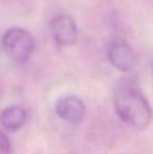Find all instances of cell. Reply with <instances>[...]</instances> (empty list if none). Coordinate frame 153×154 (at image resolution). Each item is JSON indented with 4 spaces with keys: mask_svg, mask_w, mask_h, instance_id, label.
Listing matches in <instances>:
<instances>
[{
    "mask_svg": "<svg viewBox=\"0 0 153 154\" xmlns=\"http://www.w3.org/2000/svg\"><path fill=\"white\" fill-rule=\"evenodd\" d=\"M115 107L123 122L145 129L152 120V109L146 97L130 85H122L115 94Z\"/></svg>",
    "mask_w": 153,
    "mask_h": 154,
    "instance_id": "obj_1",
    "label": "cell"
},
{
    "mask_svg": "<svg viewBox=\"0 0 153 154\" xmlns=\"http://www.w3.org/2000/svg\"><path fill=\"white\" fill-rule=\"evenodd\" d=\"M2 45L8 56L17 64H24L31 59L35 48L33 35L21 27H12L2 37Z\"/></svg>",
    "mask_w": 153,
    "mask_h": 154,
    "instance_id": "obj_2",
    "label": "cell"
},
{
    "mask_svg": "<svg viewBox=\"0 0 153 154\" xmlns=\"http://www.w3.org/2000/svg\"><path fill=\"white\" fill-rule=\"evenodd\" d=\"M49 29L53 38L59 45L68 46L77 42V25L69 15L60 14L54 17L49 22Z\"/></svg>",
    "mask_w": 153,
    "mask_h": 154,
    "instance_id": "obj_3",
    "label": "cell"
},
{
    "mask_svg": "<svg viewBox=\"0 0 153 154\" xmlns=\"http://www.w3.org/2000/svg\"><path fill=\"white\" fill-rule=\"evenodd\" d=\"M107 55L111 64L124 72L132 70L136 64V57L133 49L126 41L121 39L110 43Z\"/></svg>",
    "mask_w": 153,
    "mask_h": 154,
    "instance_id": "obj_4",
    "label": "cell"
},
{
    "mask_svg": "<svg viewBox=\"0 0 153 154\" xmlns=\"http://www.w3.org/2000/svg\"><path fill=\"white\" fill-rule=\"evenodd\" d=\"M56 112L63 121L75 125L83 121L86 108L82 100L78 97L68 95L58 102L56 105Z\"/></svg>",
    "mask_w": 153,
    "mask_h": 154,
    "instance_id": "obj_5",
    "label": "cell"
},
{
    "mask_svg": "<svg viewBox=\"0 0 153 154\" xmlns=\"http://www.w3.org/2000/svg\"><path fill=\"white\" fill-rule=\"evenodd\" d=\"M26 121V111L21 106L8 107L0 114V122L8 131L19 130Z\"/></svg>",
    "mask_w": 153,
    "mask_h": 154,
    "instance_id": "obj_6",
    "label": "cell"
},
{
    "mask_svg": "<svg viewBox=\"0 0 153 154\" xmlns=\"http://www.w3.org/2000/svg\"><path fill=\"white\" fill-rule=\"evenodd\" d=\"M0 154H12L11 143L2 131H0Z\"/></svg>",
    "mask_w": 153,
    "mask_h": 154,
    "instance_id": "obj_7",
    "label": "cell"
}]
</instances>
